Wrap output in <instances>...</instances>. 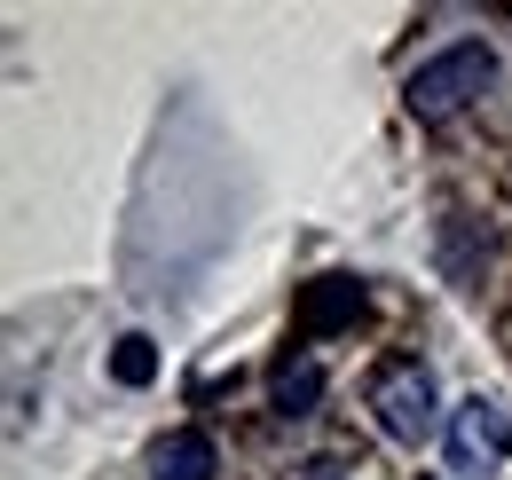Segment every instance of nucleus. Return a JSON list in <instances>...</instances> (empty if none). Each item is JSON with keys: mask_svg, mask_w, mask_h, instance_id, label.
Wrapping results in <instances>:
<instances>
[{"mask_svg": "<svg viewBox=\"0 0 512 480\" xmlns=\"http://www.w3.org/2000/svg\"><path fill=\"white\" fill-rule=\"evenodd\" d=\"M371 418H379L386 441H402V449H426L434 433H449L442 425V394H434V370L418 355H386L379 370H371Z\"/></svg>", "mask_w": 512, "mask_h": 480, "instance_id": "f257e3e1", "label": "nucleus"}, {"mask_svg": "<svg viewBox=\"0 0 512 480\" xmlns=\"http://www.w3.org/2000/svg\"><path fill=\"white\" fill-rule=\"evenodd\" d=\"M489 79H497L489 40H457V48H442V56H426L418 71H410L402 103H410V119H418V126H442V119H457Z\"/></svg>", "mask_w": 512, "mask_h": 480, "instance_id": "f03ea898", "label": "nucleus"}, {"mask_svg": "<svg viewBox=\"0 0 512 480\" xmlns=\"http://www.w3.org/2000/svg\"><path fill=\"white\" fill-rule=\"evenodd\" d=\"M442 457L457 480H489L512 465V410L505 402H489V394H473V402H457L449 410V433H442Z\"/></svg>", "mask_w": 512, "mask_h": 480, "instance_id": "7ed1b4c3", "label": "nucleus"}, {"mask_svg": "<svg viewBox=\"0 0 512 480\" xmlns=\"http://www.w3.org/2000/svg\"><path fill=\"white\" fill-rule=\"evenodd\" d=\"M363 307H371L363 276H316V284L300 292V307H292V331H300V339H339V331L363 323Z\"/></svg>", "mask_w": 512, "mask_h": 480, "instance_id": "20e7f679", "label": "nucleus"}, {"mask_svg": "<svg viewBox=\"0 0 512 480\" xmlns=\"http://www.w3.org/2000/svg\"><path fill=\"white\" fill-rule=\"evenodd\" d=\"M268 402H276L284 418H316V402H323L316 347H284V355H276V370H268Z\"/></svg>", "mask_w": 512, "mask_h": 480, "instance_id": "39448f33", "label": "nucleus"}, {"mask_svg": "<svg viewBox=\"0 0 512 480\" xmlns=\"http://www.w3.org/2000/svg\"><path fill=\"white\" fill-rule=\"evenodd\" d=\"M213 473H221V449L197 425H174L150 441V480H213Z\"/></svg>", "mask_w": 512, "mask_h": 480, "instance_id": "423d86ee", "label": "nucleus"}, {"mask_svg": "<svg viewBox=\"0 0 512 480\" xmlns=\"http://www.w3.org/2000/svg\"><path fill=\"white\" fill-rule=\"evenodd\" d=\"M111 378H119V386H150V378H158V347H150L142 331H127V339L111 347Z\"/></svg>", "mask_w": 512, "mask_h": 480, "instance_id": "0eeeda50", "label": "nucleus"}, {"mask_svg": "<svg viewBox=\"0 0 512 480\" xmlns=\"http://www.w3.org/2000/svg\"><path fill=\"white\" fill-rule=\"evenodd\" d=\"M308 480H339V465H331V457H316V465H308Z\"/></svg>", "mask_w": 512, "mask_h": 480, "instance_id": "6e6552de", "label": "nucleus"}]
</instances>
